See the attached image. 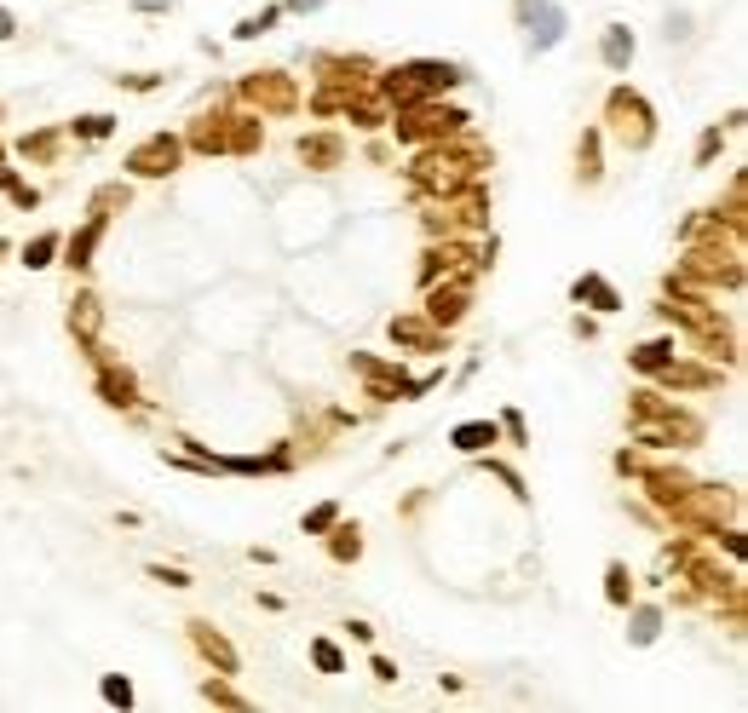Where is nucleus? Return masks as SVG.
<instances>
[{"label":"nucleus","mask_w":748,"mask_h":713,"mask_svg":"<svg viewBox=\"0 0 748 713\" xmlns=\"http://www.w3.org/2000/svg\"><path fill=\"white\" fill-rule=\"evenodd\" d=\"M610 115H616V133L628 138L633 150H645V144H651V110H645L633 92H610Z\"/></svg>","instance_id":"nucleus-1"},{"label":"nucleus","mask_w":748,"mask_h":713,"mask_svg":"<svg viewBox=\"0 0 748 713\" xmlns=\"http://www.w3.org/2000/svg\"><path fill=\"white\" fill-rule=\"evenodd\" d=\"M173 161H179V144H173L167 133H156L150 144H139V150H133V161H127V167H133V173H144V179H156V173H173Z\"/></svg>","instance_id":"nucleus-2"},{"label":"nucleus","mask_w":748,"mask_h":713,"mask_svg":"<svg viewBox=\"0 0 748 713\" xmlns=\"http://www.w3.org/2000/svg\"><path fill=\"white\" fill-rule=\"evenodd\" d=\"M426 317L438 322V328L461 322V317H467V288H438V294H432V305H426Z\"/></svg>","instance_id":"nucleus-3"},{"label":"nucleus","mask_w":748,"mask_h":713,"mask_svg":"<svg viewBox=\"0 0 748 713\" xmlns=\"http://www.w3.org/2000/svg\"><path fill=\"white\" fill-rule=\"evenodd\" d=\"M495 437H501V432H495V420H467V426H455V437H449V443H455L461 455H484Z\"/></svg>","instance_id":"nucleus-4"},{"label":"nucleus","mask_w":748,"mask_h":713,"mask_svg":"<svg viewBox=\"0 0 748 713\" xmlns=\"http://www.w3.org/2000/svg\"><path fill=\"white\" fill-rule=\"evenodd\" d=\"M524 6H530V0H524ZM530 23H536V46H553L564 35V12H553V6H530Z\"/></svg>","instance_id":"nucleus-5"},{"label":"nucleus","mask_w":748,"mask_h":713,"mask_svg":"<svg viewBox=\"0 0 748 713\" xmlns=\"http://www.w3.org/2000/svg\"><path fill=\"white\" fill-rule=\"evenodd\" d=\"M576 299H587L593 311H616V305H622V299H616V288H610L605 276H582V282H576Z\"/></svg>","instance_id":"nucleus-6"},{"label":"nucleus","mask_w":748,"mask_h":713,"mask_svg":"<svg viewBox=\"0 0 748 713\" xmlns=\"http://www.w3.org/2000/svg\"><path fill=\"white\" fill-rule=\"evenodd\" d=\"M599 52H605V64H610V69H628V58H633V35L622 29V23H616V29H605V46H599Z\"/></svg>","instance_id":"nucleus-7"},{"label":"nucleus","mask_w":748,"mask_h":713,"mask_svg":"<svg viewBox=\"0 0 748 713\" xmlns=\"http://www.w3.org/2000/svg\"><path fill=\"white\" fill-rule=\"evenodd\" d=\"M300 156L317 161V167H334L340 161V138H300Z\"/></svg>","instance_id":"nucleus-8"},{"label":"nucleus","mask_w":748,"mask_h":713,"mask_svg":"<svg viewBox=\"0 0 748 713\" xmlns=\"http://www.w3.org/2000/svg\"><path fill=\"white\" fill-rule=\"evenodd\" d=\"M196 644H202V656H213L225 673H236V656H231V644H225V639H213L208 627H196Z\"/></svg>","instance_id":"nucleus-9"},{"label":"nucleus","mask_w":748,"mask_h":713,"mask_svg":"<svg viewBox=\"0 0 748 713\" xmlns=\"http://www.w3.org/2000/svg\"><path fill=\"white\" fill-rule=\"evenodd\" d=\"M392 340H403V345H438V334H432V328H421L415 317H398V322H392Z\"/></svg>","instance_id":"nucleus-10"},{"label":"nucleus","mask_w":748,"mask_h":713,"mask_svg":"<svg viewBox=\"0 0 748 713\" xmlns=\"http://www.w3.org/2000/svg\"><path fill=\"white\" fill-rule=\"evenodd\" d=\"M52 253H58V236H35L24 248V265L29 271H41V265H52Z\"/></svg>","instance_id":"nucleus-11"},{"label":"nucleus","mask_w":748,"mask_h":713,"mask_svg":"<svg viewBox=\"0 0 748 713\" xmlns=\"http://www.w3.org/2000/svg\"><path fill=\"white\" fill-rule=\"evenodd\" d=\"M98 230H104V219H93V225L81 230V236H70V265H87V253H93Z\"/></svg>","instance_id":"nucleus-12"},{"label":"nucleus","mask_w":748,"mask_h":713,"mask_svg":"<svg viewBox=\"0 0 748 713\" xmlns=\"http://www.w3.org/2000/svg\"><path fill=\"white\" fill-rule=\"evenodd\" d=\"M104 403H133V380H127V374H104Z\"/></svg>","instance_id":"nucleus-13"},{"label":"nucleus","mask_w":748,"mask_h":713,"mask_svg":"<svg viewBox=\"0 0 748 713\" xmlns=\"http://www.w3.org/2000/svg\"><path fill=\"white\" fill-rule=\"evenodd\" d=\"M70 328H81V334H93V328H98V299H75Z\"/></svg>","instance_id":"nucleus-14"},{"label":"nucleus","mask_w":748,"mask_h":713,"mask_svg":"<svg viewBox=\"0 0 748 713\" xmlns=\"http://www.w3.org/2000/svg\"><path fill=\"white\" fill-rule=\"evenodd\" d=\"M311 656H317V667H323V673H340V667H346V656H340V650H334L328 639L311 644Z\"/></svg>","instance_id":"nucleus-15"},{"label":"nucleus","mask_w":748,"mask_h":713,"mask_svg":"<svg viewBox=\"0 0 748 713\" xmlns=\"http://www.w3.org/2000/svg\"><path fill=\"white\" fill-rule=\"evenodd\" d=\"M656 627H662V616H656V610H639V616H633V644H651Z\"/></svg>","instance_id":"nucleus-16"},{"label":"nucleus","mask_w":748,"mask_h":713,"mask_svg":"<svg viewBox=\"0 0 748 713\" xmlns=\"http://www.w3.org/2000/svg\"><path fill=\"white\" fill-rule=\"evenodd\" d=\"M610 604H628V570H622V564H610Z\"/></svg>","instance_id":"nucleus-17"},{"label":"nucleus","mask_w":748,"mask_h":713,"mask_svg":"<svg viewBox=\"0 0 748 713\" xmlns=\"http://www.w3.org/2000/svg\"><path fill=\"white\" fill-rule=\"evenodd\" d=\"M271 23H277V12H259V18H248L242 29H236V35H242V41H254V35H265Z\"/></svg>","instance_id":"nucleus-18"},{"label":"nucleus","mask_w":748,"mask_h":713,"mask_svg":"<svg viewBox=\"0 0 748 713\" xmlns=\"http://www.w3.org/2000/svg\"><path fill=\"white\" fill-rule=\"evenodd\" d=\"M104 696H110V702H121V708H127V702H133V685H127V679H116V673H110V679H104Z\"/></svg>","instance_id":"nucleus-19"},{"label":"nucleus","mask_w":748,"mask_h":713,"mask_svg":"<svg viewBox=\"0 0 748 713\" xmlns=\"http://www.w3.org/2000/svg\"><path fill=\"white\" fill-rule=\"evenodd\" d=\"M0 184H6V196H12V202L35 207V190H29V184H18V179H12V173H6V179H0Z\"/></svg>","instance_id":"nucleus-20"},{"label":"nucleus","mask_w":748,"mask_h":713,"mask_svg":"<svg viewBox=\"0 0 748 713\" xmlns=\"http://www.w3.org/2000/svg\"><path fill=\"white\" fill-rule=\"evenodd\" d=\"M357 547H363V541H357V529H340V541H334V558H357Z\"/></svg>","instance_id":"nucleus-21"},{"label":"nucleus","mask_w":748,"mask_h":713,"mask_svg":"<svg viewBox=\"0 0 748 713\" xmlns=\"http://www.w3.org/2000/svg\"><path fill=\"white\" fill-rule=\"evenodd\" d=\"M714 156H720V133H702V144H697V167H708Z\"/></svg>","instance_id":"nucleus-22"},{"label":"nucleus","mask_w":748,"mask_h":713,"mask_svg":"<svg viewBox=\"0 0 748 713\" xmlns=\"http://www.w3.org/2000/svg\"><path fill=\"white\" fill-rule=\"evenodd\" d=\"M150 575H156V581H167V587H190V575L185 570H167V564H150Z\"/></svg>","instance_id":"nucleus-23"},{"label":"nucleus","mask_w":748,"mask_h":713,"mask_svg":"<svg viewBox=\"0 0 748 713\" xmlns=\"http://www.w3.org/2000/svg\"><path fill=\"white\" fill-rule=\"evenodd\" d=\"M81 133H87V138H104V133H110V115H87V121H81Z\"/></svg>","instance_id":"nucleus-24"},{"label":"nucleus","mask_w":748,"mask_h":713,"mask_svg":"<svg viewBox=\"0 0 748 713\" xmlns=\"http://www.w3.org/2000/svg\"><path fill=\"white\" fill-rule=\"evenodd\" d=\"M328 524H334V506H317V512L305 518V529H311V535H317V529H328Z\"/></svg>","instance_id":"nucleus-25"},{"label":"nucleus","mask_w":748,"mask_h":713,"mask_svg":"<svg viewBox=\"0 0 748 713\" xmlns=\"http://www.w3.org/2000/svg\"><path fill=\"white\" fill-rule=\"evenodd\" d=\"M12 35H18V23H12V12H6V6H0V41H12Z\"/></svg>","instance_id":"nucleus-26"},{"label":"nucleus","mask_w":748,"mask_h":713,"mask_svg":"<svg viewBox=\"0 0 748 713\" xmlns=\"http://www.w3.org/2000/svg\"><path fill=\"white\" fill-rule=\"evenodd\" d=\"M317 6H323V0H294V12H317Z\"/></svg>","instance_id":"nucleus-27"},{"label":"nucleus","mask_w":748,"mask_h":713,"mask_svg":"<svg viewBox=\"0 0 748 713\" xmlns=\"http://www.w3.org/2000/svg\"><path fill=\"white\" fill-rule=\"evenodd\" d=\"M167 0H139V12H162Z\"/></svg>","instance_id":"nucleus-28"}]
</instances>
